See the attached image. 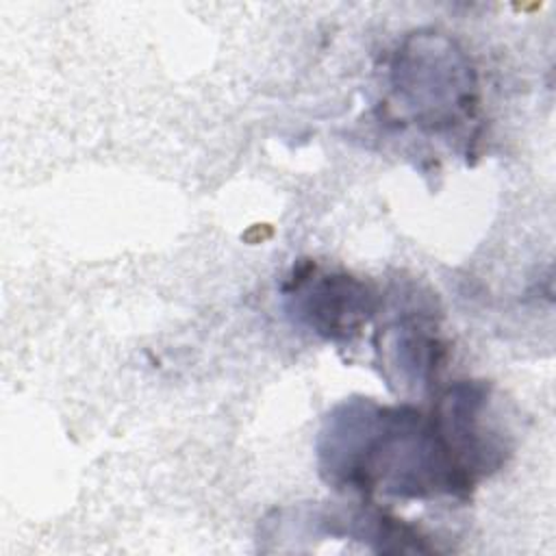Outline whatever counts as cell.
I'll list each match as a JSON object with an SVG mask.
<instances>
[{"mask_svg":"<svg viewBox=\"0 0 556 556\" xmlns=\"http://www.w3.org/2000/svg\"><path fill=\"white\" fill-rule=\"evenodd\" d=\"M471 445L434 404L384 406L371 397L337 404L317 437L321 478L337 491L426 500L467 497L486 473Z\"/></svg>","mask_w":556,"mask_h":556,"instance_id":"obj_1","label":"cell"},{"mask_svg":"<svg viewBox=\"0 0 556 556\" xmlns=\"http://www.w3.org/2000/svg\"><path fill=\"white\" fill-rule=\"evenodd\" d=\"M395 106L426 130H445L476 111V74L467 54L441 33L404 39L391 63Z\"/></svg>","mask_w":556,"mask_h":556,"instance_id":"obj_2","label":"cell"},{"mask_svg":"<svg viewBox=\"0 0 556 556\" xmlns=\"http://www.w3.org/2000/svg\"><path fill=\"white\" fill-rule=\"evenodd\" d=\"M432 321L421 308L408 313H400L395 321L384 328V341L378 350H382V365L395 371L397 384L404 387H424L430 382L437 371L443 345L430 332Z\"/></svg>","mask_w":556,"mask_h":556,"instance_id":"obj_4","label":"cell"},{"mask_svg":"<svg viewBox=\"0 0 556 556\" xmlns=\"http://www.w3.org/2000/svg\"><path fill=\"white\" fill-rule=\"evenodd\" d=\"M287 308L315 334L350 341L380 306L371 285L341 271H321L313 261L293 265L285 282Z\"/></svg>","mask_w":556,"mask_h":556,"instance_id":"obj_3","label":"cell"}]
</instances>
